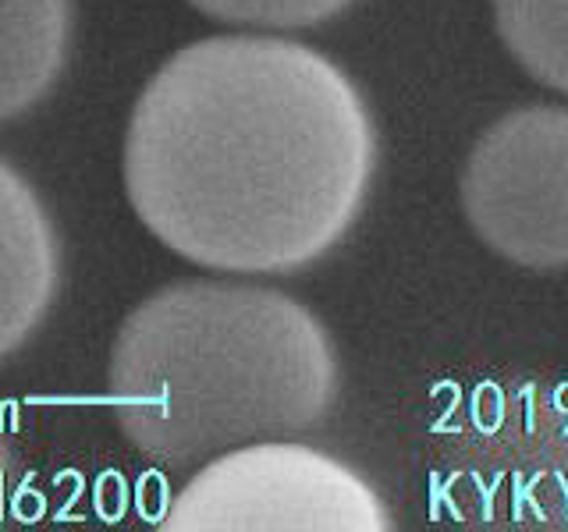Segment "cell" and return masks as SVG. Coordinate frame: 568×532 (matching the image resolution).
Returning a JSON list of instances; mask_svg holds the SVG:
<instances>
[{"label": "cell", "mask_w": 568, "mask_h": 532, "mask_svg": "<svg viewBox=\"0 0 568 532\" xmlns=\"http://www.w3.org/2000/svg\"><path fill=\"white\" fill-rule=\"evenodd\" d=\"M377 167L359 89L274 35H213L156 71L124 139V188L153 235L227 274H292L345 238Z\"/></svg>", "instance_id": "cell-1"}, {"label": "cell", "mask_w": 568, "mask_h": 532, "mask_svg": "<svg viewBox=\"0 0 568 532\" xmlns=\"http://www.w3.org/2000/svg\"><path fill=\"white\" fill-rule=\"evenodd\" d=\"M106 390L132 448L182 469L320 426L337 398V359L320 319L288 295L178 280L121 324Z\"/></svg>", "instance_id": "cell-2"}, {"label": "cell", "mask_w": 568, "mask_h": 532, "mask_svg": "<svg viewBox=\"0 0 568 532\" xmlns=\"http://www.w3.org/2000/svg\"><path fill=\"white\" fill-rule=\"evenodd\" d=\"M434 493L462 529L568 532V380L476 383L437 426Z\"/></svg>", "instance_id": "cell-3"}, {"label": "cell", "mask_w": 568, "mask_h": 532, "mask_svg": "<svg viewBox=\"0 0 568 532\" xmlns=\"http://www.w3.org/2000/svg\"><path fill=\"white\" fill-rule=\"evenodd\" d=\"M164 532H387L366 479L306 443L256 440L217 454L178 490Z\"/></svg>", "instance_id": "cell-4"}, {"label": "cell", "mask_w": 568, "mask_h": 532, "mask_svg": "<svg viewBox=\"0 0 568 532\" xmlns=\"http://www.w3.org/2000/svg\"><path fill=\"white\" fill-rule=\"evenodd\" d=\"M462 209L497 256L529 270L568 266V106H523L479 135Z\"/></svg>", "instance_id": "cell-5"}, {"label": "cell", "mask_w": 568, "mask_h": 532, "mask_svg": "<svg viewBox=\"0 0 568 532\" xmlns=\"http://www.w3.org/2000/svg\"><path fill=\"white\" fill-rule=\"evenodd\" d=\"M61 280L58 235L40 195L0 160V359L43 324Z\"/></svg>", "instance_id": "cell-6"}, {"label": "cell", "mask_w": 568, "mask_h": 532, "mask_svg": "<svg viewBox=\"0 0 568 532\" xmlns=\"http://www.w3.org/2000/svg\"><path fill=\"white\" fill-rule=\"evenodd\" d=\"M68 50L71 0H0V124L50 93Z\"/></svg>", "instance_id": "cell-7"}, {"label": "cell", "mask_w": 568, "mask_h": 532, "mask_svg": "<svg viewBox=\"0 0 568 532\" xmlns=\"http://www.w3.org/2000/svg\"><path fill=\"white\" fill-rule=\"evenodd\" d=\"M494 18L526 75L568 93V0H494Z\"/></svg>", "instance_id": "cell-8"}, {"label": "cell", "mask_w": 568, "mask_h": 532, "mask_svg": "<svg viewBox=\"0 0 568 532\" xmlns=\"http://www.w3.org/2000/svg\"><path fill=\"white\" fill-rule=\"evenodd\" d=\"M195 11L248 29H310L342 14L352 0H189Z\"/></svg>", "instance_id": "cell-9"}, {"label": "cell", "mask_w": 568, "mask_h": 532, "mask_svg": "<svg viewBox=\"0 0 568 532\" xmlns=\"http://www.w3.org/2000/svg\"><path fill=\"white\" fill-rule=\"evenodd\" d=\"M4 497H8V448L0 443V514H4Z\"/></svg>", "instance_id": "cell-10"}]
</instances>
